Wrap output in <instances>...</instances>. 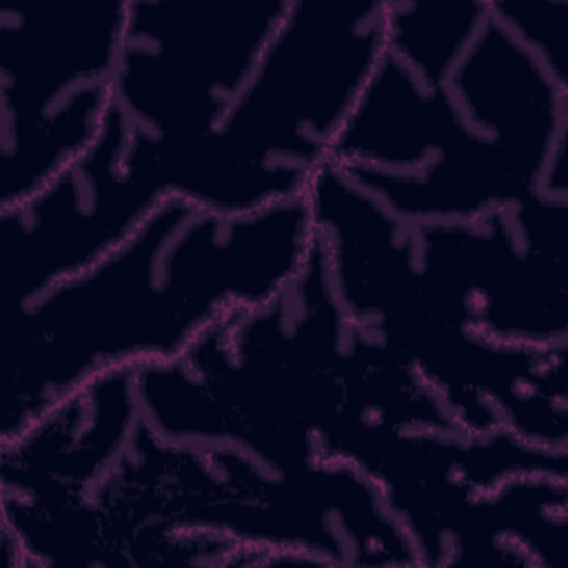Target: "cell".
Segmentation results:
<instances>
[{"label": "cell", "instance_id": "obj_1", "mask_svg": "<svg viewBox=\"0 0 568 568\" xmlns=\"http://www.w3.org/2000/svg\"><path fill=\"white\" fill-rule=\"evenodd\" d=\"M315 233L306 193L240 215L169 193L100 262L2 313V442L89 379L182 359L231 313L273 300Z\"/></svg>", "mask_w": 568, "mask_h": 568}, {"label": "cell", "instance_id": "obj_2", "mask_svg": "<svg viewBox=\"0 0 568 568\" xmlns=\"http://www.w3.org/2000/svg\"><path fill=\"white\" fill-rule=\"evenodd\" d=\"M386 49L413 73L422 173L455 217L568 195V84L493 0H386Z\"/></svg>", "mask_w": 568, "mask_h": 568}, {"label": "cell", "instance_id": "obj_3", "mask_svg": "<svg viewBox=\"0 0 568 568\" xmlns=\"http://www.w3.org/2000/svg\"><path fill=\"white\" fill-rule=\"evenodd\" d=\"M102 497L126 537H217L237 546L231 566H419L384 488L337 459L175 444L140 422Z\"/></svg>", "mask_w": 568, "mask_h": 568}, {"label": "cell", "instance_id": "obj_4", "mask_svg": "<svg viewBox=\"0 0 568 568\" xmlns=\"http://www.w3.org/2000/svg\"><path fill=\"white\" fill-rule=\"evenodd\" d=\"M384 44L386 0H291L237 102L175 164L171 191L226 215L304 195Z\"/></svg>", "mask_w": 568, "mask_h": 568}, {"label": "cell", "instance_id": "obj_5", "mask_svg": "<svg viewBox=\"0 0 568 568\" xmlns=\"http://www.w3.org/2000/svg\"><path fill=\"white\" fill-rule=\"evenodd\" d=\"M126 0L0 2V209L95 140L113 102Z\"/></svg>", "mask_w": 568, "mask_h": 568}, {"label": "cell", "instance_id": "obj_6", "mask_svg": "<svg viewBox=\"0 0 568 568\" xmlns=\"http://www.w3.org/2000/svg\"><path fill=\"white\" fill-rule=\"evenodd\" d=\"M291 0H126L113 102L169 166L204 142L248 84Z\"/></svg>", "mask_w": 568, "mask_h": 568}, {"label": "cell", "instance_id": "obj_7", "mask_svg": "<svg viewBox=\"0 0 568 568\" xmlns=\"http://www.w3.org/2000/svg\"><path fill=\"white\" fill-rule=\"evenodd\" d=\"M169 193V169L158 142L111 102L80 158L36 195L0 209L4 313L100 262Z\"/></svg>", "mask_w": 568, "mask_h": 568}, {"label": "cell", "instance_id": "obj_8", "mask_svg": "<svg viewBox=\"0 0 568 568\" xmlns=\"http://www.w3.org/2000/svg\"><path fill=\"white\" fill-rule=\"evenodd\" d=\"M135 368L89 379L22 433L2 442V499L38 504L89 499L140 422Z\"/></svg>", "mask_w": 568, "mask_h": 568}, {"label": "cell", "instance_id": "obj_9", "mask_svg": "<svg viewBox=\"0 0 568 568\" xmlns=\"http://www.w3.org/2000/svg\"><path fill=\"white\" fill-rule=\"evenodd\" d=\"M497 13L568 84V2L566 0H493Z\"/></svg>", "mask_w": 568, "mask_h": 568}]
</instances>
